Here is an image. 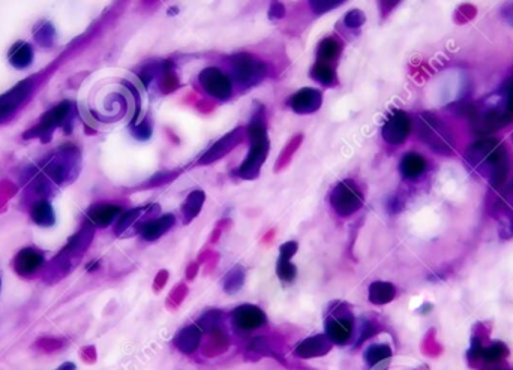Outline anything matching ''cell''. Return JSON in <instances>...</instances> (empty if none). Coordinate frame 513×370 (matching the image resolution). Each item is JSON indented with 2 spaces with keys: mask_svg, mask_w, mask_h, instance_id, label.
I'll return each mask as SVG.
<instances>
[{
  "mask_svg": "<svg viewBox=\"0 0 513 370\" xmlns=\"http://www.w3.org/2000/svg\"><path fill=\"white\" fill-rule=\"evenodd\" d=\"M246 134L250 136L251 147L250 153L245 159V162L240 165L237 174L240 179L254 180L260 175V170L263 164L266 162L267 153H269V136H267V125L266 116H264V108L261 107L259 111L254 112L251 119V123L246 127Z\"/></svg>",
  "mask_w": 513,
  "mask_h": 370,
  "instance_id": "cell-1",
  "label": "cell"
},
{
  "mask_svg": "<svg viewBox=\"0 0 513 370\" xmlns=\"http://www.w3.org/2000/svg\"><path fill=\"white\" fill-rule=\"evenodd\" d=\"M93 236H95V227L91 222L86 221L83 228L78 232H75V234L68 240L67 246L63 247L62 251L58 254V256L53 260L51 269L48 275L53 276L54 280L65 276L67 273L72 269V265H74V261H77L80 256L87 251V247L91 246Z\"/></svg>",
  "mask_w": 513,
  "mask_h": 370,
  "instance_id": "cell-2",
  "label": "cell"
},
{
  "mask_svg": "<svg viewBox=\"0 0 513 370\" xmlns=\"http://www.w3.org/2000/svg\"><path fill=\"white\" fill-rule=\"evenodd\" d=\"M418 134L420 140L438 155L451 156L453 153L452 134L436 114L422 112L418 119Z\"/></svg>",
  "mask_w": 513,
  "mask_h": 370,
  "instance_id": "cell-3",
  "label": "cell"
},
{
  "mask_svg": "<svg viewBox=\"0 0 513 370\" xmlns=\"http://www.w3.org/2000/svg\"><path fill=\"white\" fill-rule=\"evenodd\" d=\"M78 162H80V150L74 144H65L58 151V155L48 160L44 173L51 179L54 183L62 184L68 180H72L74 177L71 173H78Z\"/></svg>",
  "mask_w": 513,
  "mask_h": 370,
  "instance_id": "cell-4",
  "label": "cell"
},
{
  "mask_svg": "<svg viewBox=\"0 0 513 370\" xmlns=\"http://www.w3.org/2000/svg\"><path fill=\"white\" fill-rule=\"evenodd\" d=\"M72 110V103L69 101H63L58 106L53 107L50 111L44 112L39 119L36 126L30 127L29 131L23 134L24 140H32V138H41L43 143H47L51 140V134L54 132L56 127L63 126L68 120Z\"/></svg>",
  "mask_w": 513,
  "mask_h": 370,
  "instance_id": "cell-5",
  "label": "cell"
},
{
  "mask_svg": "<svg viewBox=\"0 0 513 370\" xmlns=\"http://www.w3.org/2000/svg\"><path fill=\"white\" fill-rule=\"evenodd\" d=\"M331 206L342 218H348L363 206V195L355 182L344 180L332 189Z\"/></svg>",
  "mask_w": 513,
  "mask_h": 370,
  "instance_id": "cell-6",
  "label": "cell"
},
{
  "mask_svg": "<svg viewBox=\"0 0 513 370\" xmlns=\"http://www.w3.org/2000/svg\"><path fill=\"white\" fill-rule=\"evenodd\" d=\"M231 68L237 82L245 87H252L261 83L267 74V68L250 53H239L231 58Z\"/></svg>",
  "mask_w": 513,
  "mask_h": 370,
  "instance_id": "cell-7",
  "label": "cell"
},
{
  "mask_svg": "<svg viewBox=\"0 0 513 370\" xmlns=\"http://www.w3.org/2000/svg\"><path fill=\"white\" fill-rule=\"evenodd\" d=\"M198 82L204 90L211 96H213L215 99L226 101L230 99L231 95H233L231 79L218 68L203 69L198 75Z\"/></svg>",
  "mask_w": 513,
  "mask_h": 370,
  "instance_id": "cell-8",
  "label": "cell"
},
{
  "mask_svg": "<svg viewBox=\"0 0 513 370\" xmlns=\"http://www.w3.org/2000/svg\"><path fill=\"white\" fill-rule=\"evenodd\" d=\"M411 119L403 110H394L383 125V140L390 146H401L410 135Z\"/></svg>",
  "mask_w": 513,
  "mask_h": 370,
  "instance_id": "cell-9",
  "label": "cell"
},
{
  "mask_svg": "<svg viewBox=\"0 0 513 370\" xmlns=\"http://www.w3.org/2000/svg\"><path fill=\"white\" fill-rule=\"evenodd\" d=\"M245 135H246L245 127L237 126L236 130L228 132L227 135H224L221 140L216 141L213 146L207 150L202 158H200L198 165H209V164L216 162V160L222 159L245 140Z\"/></svg>",
  "mask_w": 513,
  "mask_h": 370,
  "instance_id": "cell-10",
  "label": "cell"
},
{
  "mask_svg": "<svg viewBox=\"0 0 513 370\" xmlns=\"http://www.w3.org/2000/svg\"><path fill=\"white\" fill-rule=\"evenodd\" d=\"M32 90H34V82H32V78H27L20 82L10 92L0 96V122L10 119L29 98Z\"/></svg>",
  "mask_w": 513,
  "mask_h": 370,
  "instance_id": "cell-11",
  "label": "cell"
},
{
  "mask_svg": "<svg viewBox=\"0 0 513 370\" xmlns=\"http://www.w3.org/2000/svg\"><path fill=\"white\" fill-rule=\"evenodd\" d=\"M323 103V95L317 88L305 87L299 92L291 95L287 101V106L290 107L298 114H312L320 110Z\"/></svg>",
  "mask_w": 513,
  "mask_h": 370,
  "instance_id": "cell-12",
  "label": "cell"
},
{
  "mask_svg": "<svg viewBox=\"0 0 513 370\" xmlns=\"http://www.w3.org/2000/svg\"><path fill=\"white\" fill-rule=\"evenodd\" d=\"M44 255L35 247H24L15 255L14 270L23 278H30L43 269Z\"/></svg>",
  "mask_w": 513,
  "mask_h": 370,
  "instance_id": "cell-13",
  "label": "cell"
},
{
  "mask_svg": "<svg viewBox=\"0 0 513 370\" xmlns=\"http://www.w3.org/2000/svg\"><path fill=\"white\" fill-rule=\"evenodd\" d=\"M233 323L240 332H252L266 324V315L256 306L242 304L233 312Z\"/></svg>",
  "mask_w": 513,
  "mask_h": 370,
  "instance_id": "cell-14",
  "label": "cell"
},
{
  "mask_svg": "<svg viewBox=\"0 0 513 370\" xmlns=\"http://www.w3.org/2000/svg\"><path fill=\"white\" fill-rule=\"evenodd\" d=\"M326 336L332 343H348L353 336V318L348 313L331 317L326 321Z\"/></svg>",
  "mask_w": 513,
  "mask_h": 370,
  "instance_id": "cell-15",
  "label": "cell"
},
{
  "mask_svg": "<svg viewBox=\"0 0 513 370\" xmlns=\"http://www.w3.org/2000/svg\"><path fill=\"white\" fill-rule=\"evenodd\" d=\"M332 349V342L326 334H318L302 341L294 349V354L300 358L323 357Z\"/></svg>",
  "mask_w": 513,
  "mask_h": 370,
  "instance_id": "cell-16",
  "label": "cell"
},
{
  "mask_svg": "<svg viewBox=\"0 0 513 370\" xmlns=\"http://www.w3.org/2000/svg\"><path fill=\"white\" fill-rule=\"evenodd\" d=\"M122 212V208L116 204H95L87 210V222H91L93 227L106 228L113 222Z\"/></svg>",
  "mask_w": 513,
  "mask_h": 370,
  "instance_id": "cell-17",
  "label": "cell"
},
{
  "mask_svg": "<svg viewBox=\"0 0 513 370\" xmlns=\"http://www.w3.org/2000/svg\"><path fill=\"white\" fill-rule=\"evenodd\" d=\"M174 223H176L174 214L168 213L164 216H159V218H156L155 221H149L144 225H141L140 234L146 241H155L161 236H164Z\"/></svg>",
  "mask_w": 513,
  "mask_h": 370,
  "instance_id": "cell-18",
  "label": "cell"
},
{
  "mask_svg": "<svg viewBox=\"0 0 513 370\" xmlns=\"http://www.w3.org/2000/svg\"><path fill=\"white\" fill-rule=\"evenodd\" d=\"M202 328L200 325H188L178 333V336L174 337V345L178 347V349L183 354H192L195 352L197 348L200 347V342H202Z\"/></svg>",
  "mask_w": 513,
  "mask_h": 370,
  "instance_id": "cell-19",
  "label": "cell"
},
{
  "mask_svg": "<svg viewBox=\"0 0 513 370\" xmlns=\"http://www.w3.org/2000/svg\"><path fill=\"white\" fill-rule=\"evenodd\" d=\"M499 146H500V141L497 138H492V136L491 138L479 140L477 143L473 144V146L468 149V151L466 153V160L471 165L479 166Z\"/></svg>",
  "mask_w": 513,
  "mask_h": 370,
  "instance_id": "cell-20",
  "label": "cell"
},
{
  "mask_svg": "<svg viewBox=\"0 0 513 370\" xmlns=\"http://www.w3.org/2000/svg\"><path fill=\"white\" fill-rule=\"evenodd\" d=\"M399 171L405 179H418L425 171H427V160L419 153H407L404 158L401 159L399 164Z\"/></svg>",
  "mask_w": 513,
  "mask_h": 370,
  "instance_id": "cell-21",
  "label": "cell"
},
{
  "mask_svg": "<svg viewBox=\"0 0 513 370\" xmlns=\"http://www.w3.org/2000/svg\"><path fill=\"white\" fill-rule=\"evenodd\" d=\"M34 62V48L27 42L14 44L10 50V63L17 69H26Z\"/></svg>",
  "mask_w": 513,
  "mask_h": 370,
  "instance_id": "cell-22",
  "label": "cell"
},
{
  "mask_svg": "<svg viewBox=\"0 0 513 370\" xmlns=\"http://www.w3.org/2000/svg\"><path fill=\"white\" fill-rule=\"evenodd\" d=\"M206 201V194L203 190H192L182 206L183 223H191L200 214Z\"/></svg>",
  "mask_w": 513,
  "mask_h": 370,
  "instance_id": "cell-23",
  "label": "cell"
},
{
  "mask_svg": "<svg viewBox=\"0 0 513 370\" xmlns=\"http://www.w3.org/2000/svg\"><path fill=\"white\" fill-rule=\"evenodd\" d=\"M30 218L36 225H39V227H44V228L53 227L56 222V216H54V210L50 204V201L41 199L32 206Z\"/></svg>",
  "mask_w": 513,
  "mask_h": 370,
  "instance_id": "cell-24",
  "label": "cell"
},
{
  "mask_svg": "<svg viewBox=\"0 0 513 370\" xmlns=\"http://www.w3.org/2000/svg\"><path fill=\"white\" fill-rule=\"evenodd\" d=\"M396 289L389 282H374L370 286V301L374 304H387L395 299Z\"/></svg>",
  "mask_w": 513,
  "mask_h": 370,
  "instance_id": "cell-25",
  "label": "cell"
},
{
  "mask_svg": "<svg viewBox=\"0 0 513 370\" xmlns=\"http://www.w3.org/2000/svg\"><path fill=\"white\" fill-rule=\"evenodd\" d=\"M341 53V47L338 41H335L333 38H324L322 42L318 44L317 48V62L320 63H326V65H331L336 59L339 58Z\"/></svg>",
  "mask_w": 513,
  "mask_h": 370,
  "instance_id": "cell-26",
  "label": "cell"
},
{
  "mask_svg": "<svg viewBox=\"0 0 513 370\" xmlns=\"http://www.w3.org/2000/svg\"><path fill=\"white\" fill-rule=\"evenodd\" d=\"M303 141V135L302 134H298L296 136H293V138L288 141L287 146L284 147V150L281 151V155L278 156L276 159V164H275V173H279L281 170H284V168L290 164V160L293 159V155L296 151H298V149L300 147V144Z\"/></svg>",
  "mask_w": 513,
  "mask_h": 370,
  "instance_id": "cell-27",
  "label": "cell"
},
{
  "mask_svg": "<svg viewBox=\"0 0 513 370\" xmlns=\"http://www.w3.org/2000/svg\"><path fill=\"white\" fill-rule=\"evenodd\" d=\"M311 77L323 86H333L336 84V74L331 65L326 63L315 62V65L311 68Z\"/></svg>",
  "mask_w": 513,
  "mask_h": 370,
  "instance_id": "cell-28",
  "label": "cell"
},
{
  "mask_svg": "<svg viewBox=\"0 0 513 370\" xmlns=\"http://www.w3.org/2000/svg\"><path fill=\"white\" fill-rule=\"evenodd\" d=\"M392 349L387 345H372L365 351V360L370 366H377L390 358Z\"/></svg>",
  "mask_w": 513,
  "mask_h": 370,
  "instance_id": "cell-29",
  "label": "cell"
},
{
  "mask_svg": "<svg viewBox=\"0 0 513 370\" xmlns=\"http://www.w3.org/2000/svg\"><path fill=\"white\" fill-rule=\"evenodd\" d=\"M54 35L56 30L53 27L51 23L44 21L39 24V26L34 30V36L38 45H41L43 48H50L54 42Z\"/></svg>",
  "mask_w": 513,
  "mask_h": 370,
  "instance_id": "cell-30",
  "label": "cell"
},
{
  "mask_svg": "<svg viewBox=\"0 0 513 370\" xmlns=\"http://www.w3.org/2000/svg\"><path fill=\"white\" fill-rule=\"evenodd\" d=\"M243 282H245V271L242 270V267H239L237 265V267L231 269L227 273L226 279H224V289H226L228 294H235L243 286Z\"/></svg>",
  "mask_w": 513,
  "mask_h": 370,
  "instance_id": "cell-31",
  "label": "cell"
},
{
  "mask_svg": "<svg viewBox=\"0 0 513 370\" xmlns=\"http://www.w3.org/2000/svg\"><path fill=\"white\" fill-rule=\"evenodd\" d=\"M179 87H180L179 77L176 75V72L173 71V65L170 63L168 68L163 72L161 79H159V90H161L164 95H168L174 90H178Z\"/></svg>",
  "mask_w": 513,
  "mask_h": 370,
  "instance_id": "cell-32",
  "label": "cell"
},
{
  "mask_svg": "<svg viewBox=\"0 0 513 370\" xmlns=\"http://www.w3.org/2000/svg\"><path fill=\"white\" fill-rule=\"evenodd\" d=\"M143 210H144V207H137V208H132V210L125 212L122 216H120L116 225V234L120 236L122 232H125L128 228H130L131 225L140 218Z\"/></svg>",
  "mask_w": 513,
  "mask_h": 370,
  "instance_id": "cell-33",
  "label": "cell"
},
{
  "mask_svg": "<svg viewBox=\"0 0 513 370\" xmlns=\"http://www.w3.org/2000/svg\"><path fill=\"white\" fill-rule=\"evenodd\" d=\"M276 275L281 280H284V282H293L296 275H298V270H296V265L290 261L279 258L276 264Z\"/></svg>",
  "mask_w": 513,
  "mask_h": 370,
  "instance_id": "cell-34",
  "label": "cell"
},
{
  "mask_svg": "<svg viewBox=\"0 0 513 370\" xmlns=\"http://www.w3.org/2000/svg\"><path fill=\"white\" fill-rule=\"evenodd\" d=\"M506 356H508V349L501 343H495L492 345V347L482 351V357L485 358L486 363H497V361H500L503 357H506Z\"/></svg>",
  "mask_w": 513,
  "mask_h": 370,
  "instance_id": "cell-35",
  "label": "cell"
},
{
  "mask_svg": "<svg viewBox=\"0 0 513 370\" xmlns=\"http://www.w3.org/2000/svg\"><path fill=\"white\" fill-rule=\"evenodd\" d=\"M344 2L342 0H314V2H309L311 10L314 14H324L335 10V8L341 6Z\"/></svg>",
  "mask_w": 513,
  "mask_h": 370,
  "instance_id": "cell-36",
  "label": "cell"
},
{
  "mask_svg": "<svg viewBox=\"0 0 513 370\" xmlns=\"http://www.w3.org/2000/svg\"><path fill=\"white\" fill-rule=\"evenodd\" d=\"M131 131L134 134L135 138H139L141 141L144 140H149L150 135H152V123H150V119H144L141 123H137L131 126Z\"/></svg>",
  "mask_w": 513,
  "mask_h": 370,
  "instance_id": "cell-37",
  "label": "cell"
},
{
  "mask_svg": "<svg viewBox=\"0 0 513 370\" xmlns=\"http://www.w3.org/2000/svg\"><path fill=\"white\" fill-rule=\"evenodd\" d=\"M366 17L365 14L360 11V10H351L346 14V18H344V23H346V26L350 27V29H357L362 26V24L365 23Z\"/></svg>",
  "mask_w": 513,
  "mask_h": 370,
  "instance_id": "cell-38",
  "label": "cell"
},
{
  "mask_svg": "<svg viewBox=\"0 0 513 370\" xmlns=\"http://www.w3.org/2000/svg\"><path fill=\"white\" fill-rule=\"evenodd\" d=\"M298 249H299V245L296 243V241H287V243H284L279 249V258L290 261L296 255V252H298Z\"/></svg>",
  "mask_w": 513,
  "mask_h": 370,
  "instance_id": "cell-39",
  "label": "cell"
},
{
  "mask_svg": "<svg viewBox=\"0 0 513 370\" xmlns=\"http://www.w3.org/2000/svg\"><path fill=\"white\" fill-rule=\"evenodd\" d=\"M499 234L501 238L508 240L513 236V219L510 218H500V228H499Z\"/></svg>",
  "mask_w": 513,
  "mask_h": 370,
  "instance_id": "cell-40",
  "label": "cell"
},
{
  "mask_svg": "<svg viewBox=\"0 0 513 370\" xmlns=\"http://www.w3.org/2000/svg\"><path fill=\"white\" fill-rule=\"evenodd\" d=\"M178 174H179V173H176V174H173V173H167V171L159 173V174H156V175L154 177V179H152L150 182H147L146 188H154V186H158V184L168 183L170 180L176 179V175H178Z\"/></svg>",
  "mask_w": 513,
  "mask_h": 370,
  "instance_id": "cell-41",
  "label": "cell"
},
{
  "mask_svg": "<svg viewBox=\"0 0 513 370\" xmlns=\"http://www.w3.org/2000/svg\"><path fill=\"white\" fill-rule=\"evenodd\" d=\"M284 15H285V6L283 3L274 2L270 5V10H269V17L270 18L279 20V18H284Z\"/></svg>",
  "mask_w": 513,
  "mask_h": 370,
  "instance_id": "cell-42",
  "label": "cell"
},
{
  "mask_svg": "<svg viewBox=\"0 0 513 370\" xmlns=\"http://www.w3.org/2000/svg\"><path fill=\"white\" fill-rule=\"evenodd\" d=\"M506 93H508V111L513 112V79L510 82V84L508 86Z\"/></svg>",
  "mask_w": 513,
  "mask_h": 370,
  "instance_id": "cell-43",
  "label": "cell"
},
{
  "mask_svg": "<svg viewBox=\"0 0 513 370\" xmlns=\"http://www.w3.org/2000/svg\"><path fill=\"white\" fill-rule=\"evenodd\" d=\"M387 208H389V210H390L392 213H398L399 210H403V204H401L396 198H394V199H392L390 203H389V207H387Z\"/></svg>",
  "mask_w": 513,
  "mask_h": 370,
  "instance_id": "cell-44",
  "label": "cell"
},
{
  "mask_svg": "<svg viewBox=\"0 0 513 370\" xmlns=\"http://www.w3.org/2000/svg\"><path fill=\"white\" fill-rule=\"evenodd\" d=\"M167 271H161V273H159V275H158V278H156V285H155V288L158 289L159 286H164V284H165V279H167Z\"/></svg>",
  "mask_w": 513,
  "mask_h": 370,
  "instance_id": "cell-45",
  "label": "cell"
},
{
  "mask_svg": "<svg viewBox=\"0 0 513 370\" xmlns=\"http://www.w3.org/2000/svg\"><path fill=\"white\" fill-rule=\"evenodd\" d=\"M58 370H75V366L72 363H65L63 366H60V369H58Z\"/></svg>",
  "mask_w": 513,
  "mask_h": 370,
  "instance_id": "cell-46",
  "label": "cell"
},
{
  "mask_svg": "<svg viewBox=\"0 0 513 370\" xmlns=\"http://www.w3.org/2000/svg\"><path fill=\"white\" fill-rule=\"evenodd\" d=\"M195 270H197V265H195V264H192V265H191V269H189V273H188V276H189V278H192V276H194V273H195Z\"/></svg>",
  "mask_w": 513,
  "mask_h": 370,
  "instance_id": "cell-47",
  "label": "cell"
}]
</instances>
